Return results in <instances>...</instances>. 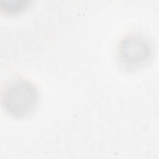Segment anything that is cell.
<instances>
[{"label":"cell","instance_id":"obj_3","mask_svg":"<svg viewBox=\"0 0 159 159\" xmlns=\"http://www.w3.org/2000/svg\"><path fill=\"white\" fill-rule=\"evenodd\" d=\"M32 3L29 0H11L1 2L2 12L9 15H16L27 10Z\"/></svg>","mask_w":159,"mask_h":159},{"label":"cell","instance_id":"obj_2","mask_svg":"<svg viewBox=\"0 0 159 159\" xmlns=\"http://www.w3.org/2000/svg\"><path fill=\"white\" fill-rule=\"evenodd\" d=\"M116 55L119 64L124 70H140L152 61L153 43L143 33L132 32L123 36L119 42Z\"/></svg>","mask_w":159,"mask_h":159},{"label":"cell","instance_id":"obj_1","mask_svg":"<svg viewBox=\"0 0 159 159\" xmlns=\"http://www.w3.org/2000/svg\"><path fill=\"white\" fill-rule=\"evenodd\" d=\"M40 99L37 87L29 80L17 78L4 86L1 104L5 112L15 119H23L37 109Z\"/></svg>","mask_w":159,"mask_h":159}]
</instances>
